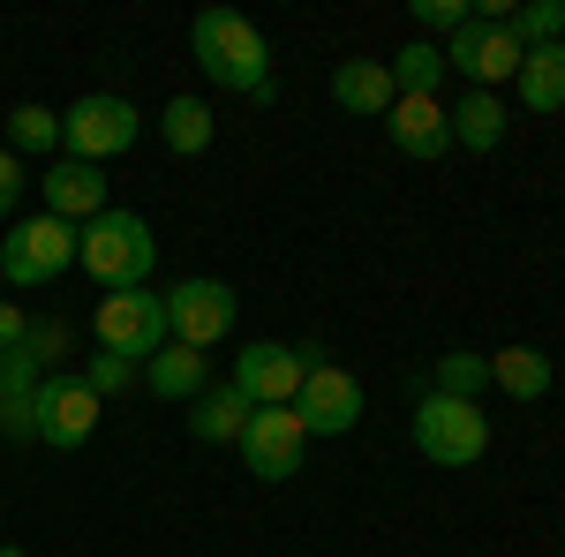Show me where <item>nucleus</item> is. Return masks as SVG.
I'll return each instance as SVG.
<instances>
[{
  "mask_svg": "<svg viewBox=\"0 0 565 557\" xmlns=\"http://www.w3.org/2000/svg\"><path fill=\"white\" fill-rule=\"evenodd\" d=\"M189 53L218 90H242V98H271V45L242 8H204L189 23Z\"/></svg>",
  "mask_w": 565,
  "mask_h": 557,
  "instance_id": "f257e3e1",
  "label": "nucleus"
},
{
  "mask_svg": "<svg viewBox=\"0 0 565 557\" xmlns=\"http://www.w3.org/2000/svg\"><path fill=\"white\" fill-rule=\"evenodd\" d=\"M76 264H84L106 294H121V287H143L151 279L159 242H151V226L136 212H98L90 226H76Z\"/></svg>",
  "mask_w": 565,
  "mask_h": 557,
  "instance_id": "f03ea898",
  "label": "nucleus"
},
{
  "mask_svg": "<svg viewBox=\"0 0 565 557\" xmlns=\"http://www.w3.org/2000/svg\"><path fill=\"white\" fill-rule=\"evenodd\" d=\"M415 452L430 468H476L490 452V422H482V399H445V392H423L415 407Z\"/></svg>",
  "mask_w": 565,
  "mask_h": 557,
  "instance_id": "7ed1b4c3",
  "label": "nucleus"
},
{
  "mask_svg": "<svg viewBox=\"0 0 565 557\" xmlns=\"http://www.w3.org/2000/svg\"><path fill=\"white\" fill-rule=\"evenodd\" d=\"M68 264H76V226L68 218L39 212V218H15L0 234V279L8 287H53Z\"/></svg>",
  "mask_w": 565,
  "mask_h": 557,
  "instance_id": "20e7f679",
  "label": "nucleus"
},
{
  "mask_svg": "<svg viewBox=\"0 0 565 557\" xmlns=\"http://www.w3.org/2000/svg\"><path fill=\"white\" fill-rule=\"evenodd\" d=\"M136 136H143V114H136L129 98L90 90V98H76V106L61 114V159H90V167H106V159L129 151Z\"/></svg>",
  "mask_w": 565,
  "mask_h": 557,
  "instance_id": "39448f33",
  "label": "nucleus"
},
{
  "mask_svg": "<svg viewBox=\"0 0 565 557\" xmlns=\"http://www.w3.org/2000/svg\"><path fill=\"white\" fill-rule=\"evenodd\" d=\"M90 332H98V346H106V354H121V362H151V354L167 346V294H151V287L98 294Z\"/></svg>",
  "mask_w": 565,
  "mask_h": 557,
  "instance_id": "423d86ee",
  "label": "nucleus"
},
{
  "mask_svg": "<svg viewBox=\"0 0 565 557\" xmlns=\"http://www.w3.org/2000/svg\"><path fill=\"white\" fill-rule=\"evenodd\" d=\"M234 332V287L226 279H174L167 287V340L212 354Z\"/></svg>",
  "mask_w": 565,
  "mask_h": 557,
  "instance_id": "0eeeda50",
  "label": "nucleus"
},
{
  "mask_svg": "<svg viewBox=\"0 0 565 557\" xmlns=\"http://www.w3.org/2000/svg\"><path fill=\"white\" fill-rule=\"evenodd\" d=\"M302 452H309V429L295 407H257L242 422V468L257 482H295L302 474Z\"/></svg>",
  "mask_w": 565,
  "mask_h": 557,
  "instance_id": "6e6552de",
  "label": "nucleus"
},
{
  "mask_svg": "<svg viewBox=\"0 0 565 557\" xmlns=\"http://www.w3.org/2000/svg\"><path fill=\"white\" fill-rule=\"evenodd\" d=\"M445 68H460L468 90H498V84H513V76H521V39L505 31V15H476L468 31H452Z\"/></svg>",
  "mask_w": 565,
  "mask_h": 557,
  "instance_id": "1a4fd4ad",
  "label": "nucleus"
},
{
  "mask_svg": "<svg viewBox=\"0 0 565 557\" xmlns=\"http://www.w3.org/2000/svg\"><path fill=\"white\" fill-rule=\"evenodd\" d=\"M295 415H302L309 437H348L362 422V377L340 369V362H309L302 392H295Z\"/></svg>",
  "mask_w": 565,
  "mask_h": 557,
  "instance_id": "9d476101",
  "label": "nucleus"
},
{
  "mask_svg": "<svg viewBox=\"0 0 565 557\" xmlns=\"http://www.w3.org/2000/svg\"><path fill=\"white\" fill-rule=\"evenodd\" d=\"M98 392L84 385V377H45L39 385V444H53V452H84L90 437H98Z\"/></svg>",
  "mask_w": 565,
  "mask_h": 557,
  "instance_id": "9b49d317",
  "label": "nucleus"
},
{
  "mask_svg": "<svg viewBox=\"0 0 565 557\" xmlns=\"http://www.w3.org/2000/svg\"><path fill=\"white\" fill-rule=\"evenodd\" d=\"M302 354L295 346H279V340H249L242 354H234V377L226 385L242 392L249 407H295V392H302Z\"/></svg>",
  "mask_w": 565,
  "mask_h": 557,
  "instance_id": "f8f14e48",
  "label": "nucleus"
},
{
  "mask_svg": "<svg viewBox=\"0 0 565 557\" xmlns=\"http://www.w3.org/2000/svg\"><path fill=\"white\" fill-rule=\"evenodd\" d=\"M39 189H45V212L68 218V226H90L98 212H114V196H106V167H90V159H53Z\"/></svg>",
  "mask_w": 565,
  "mask_h": 557,
  "instance_id": "ddd939ff",
  "label": "nucleus"
},
{
  "mask_svg": "<svg viewBox=\"0 0 565 557\" xmlns=\"http://www.w3.org/2000/svg\"><path fill=\"white\" fill-rule=\"evenodd\" d=\"M39 385H45V369L23 346L0 354V437L8 444H39Z\"/></svg>",
  "mask_w": 565,
  "mask_h": 557,
  "instance_id": "4468645a",
  "label": "nucleus"
},
{
  "mask_svg": "<svg viewBox=\"0 0 565 557\" xmlns=\"http://www.w3.org/2000/svg\"><path fill=\"white\" fill-rule=\"evenodd\" d=\"M385 136L407 151V159H445L452 151V114L437 106V98H392V114H385Z\"/></svg>",
  "mask_w": 565,
  "mask_h": 557,
  "instance_id": "2eb2a0df",
  "label": "nucleus"
},
{
  "mask_svg": "<svg viewBox=\"0 0 565 557\" xmlns=\"http://www.w3.org/2000/svg\"><path fill=\"white\" fill-rule=\"evenodd\" d=\"M392 98H399V90H392V68H385V61H340V68H332V106H340V114L385 121Z\"/></svg>",
  "mask_w": 565,
  "mask_h": 557,
  "instance_id": "dca6fc26",
  "label": "nucleus"
},
{
  "mask_svg": "<svg viewBox=\"0 0 565 557\" xmlns=\"http://www.w3.org/2000/svg\"><path fill=\"white\" fill-rule=\"evenodd\" d=\"M249 415H257V407L234 385H204L189 399V437H196V444H242V422H249Z\"/></svg>",
  "mask_w": 565,
  "mask_h": 557,
  "instance_id": "f3484780",
  "label": "nucleus"
},
{
  "mask_svg": "<svg viewBox=\"0 0 565 557\" xmlns=\"http://www.w3.org/2000/svg\"><path fill=\"white\" fill-rule=\"evenodd\" d=\"M143 385H151V399H196V392L212 385V362H204V354H196V346H159V354H151V362H143Z\"/></svg>",
  "mask_w": 565,
  "mask_h": 557,
  "instance_id": "a211bd4d",
  "label": "nucleus"
},
{
  "mask_svg": "<svg viewBox=\"0 0 565 557\" xmlns=\"http://www.w3.org/2000/svg\"><path fill=\"white\" fill-rule=\"evenodd\" d=\"M513 90H521L527 114H565V45H535V53H521V76H513Z\"/></svg>",
  "mask_w": 565,
  "mask_h": 557,
  "instance_id": "6ab92c4d",
  "label": "nucleus"
},
{
  "mask_svg": "<svg viewBox=\"0 0 565 557\" xmlns=\"http://www.w3.org/2000/svg\"><path fill=\"white\" fill-rule=\"evenodd\" d=\"M445 114H452V143H460V151H498V143H505V121H513L498 90H468V98L445 106Z\"/></svg>",
  "mask_w": 565,
  "mask_h": 557,
  "instance_id": "aec40b11",
  "label": "nucleus"
},
{
  "mask_svg": "<svg viewBox=\"0 0 565 557\" xmlns=\"http://www.w3.org/2000/svg\"><path fill=\"white\" fill-rule=\"evenodd\" d=\"M159 136H167L174 159H196V151H212L218 114L204 106V98H167V106H159Z\"/></svg>",
  "mask_w": 565,
  "mask_h": 557,
  "instance_id": "412c9836",
  "label": "nucleus"
},
{
  "mask_svg": "<svg viewBox=\"0 0 565 557\" xmlns=\"http://www.w3.org/2000/svg\"><path fill=\"white\" fill-rule=\"evenodd\" d=\"M490 385L505 399H543L551 392V354L543 346H498L490 354Z\"/></svg>",
  "mask_w": 565,
  "mask_h": 557,
  "instance_id": "4be33fe9",
  "label": "nucleus"
},
{
  "mask_svg": "<svg viewBox=\"0 0 565 557\" xmlns=\"http://www.w3.org/2000/svg\"><path fill=\"white\" fill-rule=\"evenodd\" d=\"M385 68H392V90H399V98H437V84H445V45L407 39Z\"/></svg>",
  "mask_w": 565,
  "mask_h": 557,
  "instance_id": "5701e85b",
  "label": "nucleus"
},
{
  "mask_svg": "<svg viewBox=\"0 0 565 557\" xmlns=\"http://www.w3.org/2000/svg\"><path fill=\"white\" fill-rule=\"evenodd\" d=\"M482 385H490V354H476V346H452L430 362V392H445V399H476Z\"/></svg>",
  "mask_w": 565,
  "mask_h": 557,
  "instance_id": "b1692460",
  "label": "nucleus"
},
{
  "mask_svg": "<svg viewBox=\"0 0 565 557\" xmlns=\"http://www.w3.org/2000/svg\"><path fill=\"white\" fill-rule=\"evenodd\" d=\"M505 31L521 39V53L565 45V0H521V8H505Z\"/></svg>",
  "mask_w": 565,
  "mask_h": 557,
  "instance_id": "393cba45",
  "label": "nucleus"
},
{
  "mask_svg": "<svg viewBox=\"0 0 565 557\" xmlns=\"http://www.w3.org/2000/svg\"><path fill=\"white\" fill-rule=\"evenodd\" d=\"M8 151H15V159H23V151H61V114L39 106V98L15 106V114H8Z\"/></svg>",
  "mask_w": 565,
  "mask_h": 557,
  "instance_id": "a878e982",
  "label": "nucleus"
},
{
  "mask_svg": "<svg viewBox=\"0 0 565 557\" xmlns=\"http://www.w3.org/2000/svg\"><path fill=\"white\" fill-rule=\"evenodd\" d=\"M84 385L98 392V399H114V392L136 385V362H121V354H106V346H98V354H90V369H84Z\"/></svg>",
  "mask_w": 565,
  "mask_h": 557,
  "instance_id": "bb28decb",
  "label": "nucleus"
},
{
  "mask_svg": "<svg viewBox=\"0 0 565 557\" xmlns=\"http://www.w3.org/2000/svg\"><path fill=\"white\" fill-rule=\"evenodd\" d=\"M468 23H476L468 0H415V31H445V39H452V31H468Z\"/></svg>",
  "mask_w": 565,
  "mask_h": 557,
  "instance_id": "cd10ccee",
  "label": "nucleus"
},
{
  "mask_svg": "<svg viewBox=\"0 0 565 557\" xmlns=\"http://www.w3.org/2000/svg\"><path fill=\"white\" fill-rule=\"evenodd\" d=\"M23 354H31L39 369H53V362L68 354V324H31V340H23Z\"/></svg>",
  "mask_w": 565,
  "mask_h": 557,
  "instance_id": "c85d7f7f",
  "label": "nucleus"
},
{
  "mask_svg": "<svg viewBox=\"0 0 565 557\" xmlns=\"http://www.w3.org/2000/svg\"><path fill=\"white\" fill-rule=\"evenodd\" d=\"M15 196H23V159H15V151L0 143V218L15 212Z\"/></svg>",
  "mask_w": 565,
  "mask_h": 557,
  "instance_id": "c756f323",
  "label": "nucleus"
},
{
  "mask_svg": "<svg viewBox=\"0 0 565 557\" xmlns=\"http://www.w3.org/2000/svg\"><path fill=\"white\" fill-rule=\"evenodd\" d=\"M23 340H31V324H23V309H8V301H0V354H15Z\"/></svg>",
  "mask_w": 565,
  "mask_h": 557,
  "instance_id": "7c9ffc66",
  "label": "nucleus"
},
{
  "mask_svg": "<svg viewBox=\"0 0 565 557\" xmlns=\"http://www.w3.org/2000/svg\"><path fill=\"white\" fill-rule=\"evenodd\" d=\"M0 557H23V550H8V543H0Z\"/></svg>",
  "mask_w": 565,
  "mask_h": 557,
  "instance_id": "2f4dec72",
  "label": "nucleus"
}]
</instances>
